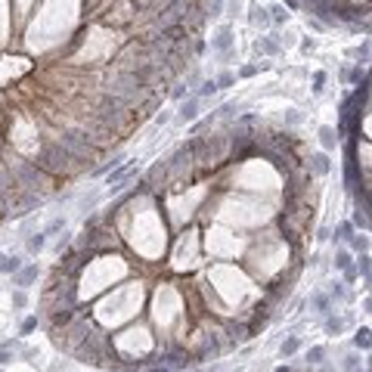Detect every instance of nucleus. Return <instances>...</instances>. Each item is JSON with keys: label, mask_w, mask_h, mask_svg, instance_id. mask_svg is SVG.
Masks as SVG:
<instances>
[{"label": "nucleus", "mask_w": 372, "mask_h": 372, "mask_svg": "<svg viewBox=\"0 0 372 372\" xmlns=\"http://www.w3.org/2000/svg\"><path fill=\"white\" fill-rule=\"evenodd\" d=\"M357 360H360V357H357L353 350L344 353V357H341V369H344V372H353V369H357Z\"/></svg>", "instance_id": "obj_27"}, {"label": "nucleus", "mask_w": 372, "mask_h": 372, "mask_svg": "<svg viewBox=\"0 0 372 372\" xmlns=\"http://www.w3.org/2000/svg\"><path fill=\"white\" fill-rule=\"evenodd\" d=\"M307 162H310V168H307L310 174H320V177L329 174V155H326V152H313Z\"/></svg>", "instance_id": "obj_10"}, {"label": "nucleus", "mask_w": 372, "mask_h": 372, "mask_svg": "<svg viewBox=\"0 0 372 372\" xmlns=\"http://www.w3.org/2000/svg\"><path fill=\"white\" fill-rule=\"evenodd\" d=\"M341 78H344L347 84H353V87H360V84L366 81V65H363V62H357V65L344 68V72H341Z\"/></svg>", "instance_id": "obj_8"}, {"label": "nucleus", "mask_w": 372, "mask_h": 372, "mask_svg": "<svg viewBox=\"0 0 372 372\" xmlns=\"http://www.w3.org/2000/svg\"><path fill=\"white\" fill-rule=\"evenodd\" d=\"M326 353H329V347L326 344H313V347H307V353H304V357H307V363H323L326 360Z\"/></svg>", "instance_id": "obj_16"}, {"label": "nucleus", "mask_w": 372, "mask_h": 372, "mask_svg": "<svg viewBox=\"0 0 372 372\" xmlns=\"http://www.w3.org/2000/svg\"><path fill=\"white\" fill-rule=\"evenodd\" d=\"M214 81H217V90H226V87H233V84H236V75H233V72H220Z\"/></svg>", "instance_id": "obj_26"}, {"label": "nucleus", "mask_w": 372, "mask_h": 372, "mask_svg": "<svg viewBox=\"0 0 372 372\" xmlns=\"http://www.w3.org/2000/svg\"><path fill=\"white\" fill-rule=\"evenodd\" d=\"M211 50L220 56V62H229V59H233V53H236V38H233V25H229V22L220 25L217 34L211 38Z\"/></svg>", "instance_id": "obj_1"}, {"label": "nucleus", "mask_w": 372, "mask_h": 372, "mask_svg": "<svg viewBox=\"0 0 372 372\" xmlns=\"http://www.w3.org/2000/svg\"><path fill=\"white\" fill-rule=\"evenodd\" d=\"M307 301H310V307L320 313V316H329V313H332V298H329V292H313Z\"/></svg>", "instance_id": "obj_5"}, {"label": "nucleus", "mask_w": 372, "mask_h": 372, "mask_svg": "<svg viewBox=\"0 0 372 372\" xmlns=\"http://www.w3.org/2000/svg\"><path fill=\"white\" fill-rule=\"evenodd\" d=\"M47 233H44V229H41V233H31L28 239H25V248H28V255H41L44 252V248H47Z\"/></svg>", "instance_id": "obj_11"}, {"label": "nucleus", "mask_w": 372, "mask_h": 372, "mask_svg": "<svg viewBox=\"0 0 372 372\" xmlns=\"http://www.w3.org/2000/svg\"><path fill=\"white\" fill-rule=\"evenodd\" d=\"M267 13H270V25H286V22H289V10H286V4H270Z\"/></svg>", "instance_id": "obj_14"}, {"label": "nucleus", "mask_w": 372, "mask_h": 372, "mask_svg": "<svg viewBox=\"0 0 372 372\" xmlns=\"http://www.w3.org/2000/svg\"><path fill=\"white\" fill-rule=\"evenodd\" d=\"M22 267H25V261L16 258V255H4V258H0V273H4V276H16Z\"/></svg>", "instance_id": "obj_7"}, {"label": "nucleus", "mask_w": 372, "mask_h": 372, "mask_svg": "<svg viewBox=\"0 0 372 372\" xmlns=\"http://www.w3.org/2000/svg\"><path fill=\"white\" fill-rule=\"evenodd\" d=\"M168 96L177 99V102H183V99L189 96V84H186V81H174V87L168 90Z\"/></svg>", "instance_id": "obj_19"}, {"label": "nucleus", "mask_w": 372, "mask_h": 372, "mask_svg": "<svg viewBox=\"0 0 372 372\" xmlns=\"http://www.w3.org/2000/svg\"><path fill=\"white\" fill-rule=\"evenodd\" d=\"M363 310H366V313H372V295H366V298H363Z\"/></svg>", "instance_id": "obj_37"}, {"label": "nucleus", "mask_w": 372, "mask_h": 372, "mask_svg": "<svg viewBox=\"0 0 372 372\" xmlns=\"http://www.w3.org/2000/svg\"><path fill=\"white\" fill-rule=\"evenodd\" d=\"M38 316H28V320H22V326H19V335H31L34 329H38Z\"/></svg>", "instance_id": "obj_28"}, {"label": "nucleus", "mask_w": 372, "mask_h": 372, "mask_svg": "<svg viewBox=\"0 0 372 372\" xmlns=\"http://www.w3.org/2000/svg\"><path fill=\"white\" fill-rule=\"evenodd\" d=\"M282 4H286V7H292V10H298V7H301V0H282Z\"/></svg>", "instance_id": "obj_39"}, {"label": "nucleus", "mask_w": 372, "mask_h": 372, "mask_svg": "<svg viewBox=\"0 0 372 372\" xmlns=\"http://www.w3.org/2000/svg\"><path fill=\"white\" fill-rule=\"evenodd\" d=\"M252 25H255V28H270V13H267V7H258V10L252 13Z\"/></svg>", "instance_id": "obj_18"}, {"label": "nucleus", "mask_w": 372, "mask_h": 372, "mask_svg": "<svg viewBox=\"0 0 372 372\" xmlns=\"http://www.w3.org/2000/svg\"><path fill=\"white\" fill-rule=\"evenodd\" d=\"M326 292H329V298H332V304H335V301H350V292L344 289V282H332Z\"/></svg>", "instance_id": "obj_17"}, {"label": "nucleus", "mask_w": 372, "mask_h": 372, "mask_svg": "<svg viewBox=\"0 0 372 372\" xmlns=\"http://www.w3.org/2000/svg\"><path fill=\"white\" fill-rule=\"evenodd\" d=\"M353 233H357V226H353L350 220H344V223H338V226H335V239H338V242H347Z\"/></svg>", "instance_id": "obj_22"}, {"label": "nucleus", "mask_w": 372, "mask_h": 372, "mask_svg": "<svg viewBox=\"0 0 372 372\" xmlns=\"http://www.w3.org/2000/svg\"><path fill=\"white\" fill-rule=\"evenodd\" d=\"M10 363H13V350L0 347V366H10Z\"/></svg>", "instance_id": "obj_33"}, {"label": "nucleus", "mask_w": 372, "mask_h": 372, "mask_svg": "<svg viewBox=\"0 0 372 372\" xmlns=\"http://www.w3.org/2000/svg\"><path fill=\"white\" fill-rule=\"evenodd\" d=\"M199 112H202V99H199L196 93H189V96L180 102V109H177V121H180V124L196 121V118H199Z\"/></svg>", "instance_id": "obj_2"}, {"label": "nucleus", "mask_w": 372, "mask_h": 372, "mask_svg": "<svg viewBox=\"0 0 372 372\" xmlns=\"http://www.w3.org/2000/svg\"><path fill=\"white\" fill-rule=\"evenodd\" d=\"M326 81H329V75H326V72H313V87H310L313 96H320V93L326 90Z\"/></svg>", "instance_id": "obj_24"}, {"label": "nucleus", "mask_w": 372, "mask_h": 372, "mask_svg": "<svg viewBox=\"0 0 372 372\" xmlns=\"http://www.w3.org/2000/svg\"><path fill=\"white\" fill-rule=\"evenodd\" d=\"M363 282H366V286H363V289H366V292L372 295V273H366V276H363Z\"/></svg>", "instance_id": "obj_38"}, {"label": "nucleus", "mask_w": 372, "mask_h": 372, "mask_svg": "<svg viewBox=\"0 0 372 372\" xmlns=\"http://www.w3.org/2000/svg\"><path fill=\"white\" fill-rule=\"evenodd\" d=\"M347 248H350L353 255H366L369 248H372V239H369V236H363V233H353V236L347 239Z\"/></svg>", "instance_id": "obj_12"}, {"label": "nucleus", "mask_w": 372, "mask_h": 372, "mask_svg": "<svg viewBox=\"0 0 372 372\" xmlns=\"http://www.w3.org/2000/svg\"><path fill=\"white\" fill-rule=\"evenodd\" d=\"M353 347H357V350H369L372 347V329H357V332H353Z\"/></svg>", "instance_id": "obj_15"}, {"label": "nucleus", "mask_w": 372, "mask_h": 372, "mask_svg": "<svg viewBox=\"0 0 372 372\" xmlns=\"http://www.w3.org/2000/svg\"><path fill=\"white\" fill-rule=\"evenodd\" d=\"M320 146L326 152H332L335 146H338V131H335L332 124H323V128H320Z\"/></svg>", "instance_id": "obj_9"}, {"label": "nucleus", "mask_w": 372, "mask_h": 372, "mask_svg": "<svg viewBox=\"0 0 372 372\" xmlns=\"http://www.w3.org/2000/svg\"><path fill=\"white\" fill-rule=\"evenodd\" d=\"M286 121H289V124H301V121H304V115H301L298 109H289V115H286Z\"/></svg>", "instance_id": "obj_32"}, {"label": "nucleus", "mask_w": 372, "mask_h": 372, "mask_svg": "<svg viewBox=\"0 0 372 372\" xmlns=\"http://www.w3.org/2000/svg\"><path fill=\"white\" fill-rule=\"evenodd\" d=\"M350 323H353V313H341V316H332V313H329L323 326H326V335H329V338H338V335H341Z\"/></svg>", "instance_id": "obj_3"}, {"label": "nucleus", "mask_w": 372, "mask_h": 372, "mask_svg": "<svg viewBox=\"0 0 372 372\" xmlns=\"http://www.w3.org/2000/svg\"><path fill=\"white\" fill-rule=\"evenodd\" d=\"M255 50L264 53V56H279V53H282V44H279L276 38H261V41L255 44Z\"/></svg>", "instance_id": "obj_13"}, {"label": "nucleus", "mask_w": 372, "mask_h": 372, "mask_svg": "<svg viewBox=\"0 0 372 372\" xmlns=\"http://www.w3.org/2000/svg\"><path fill=\"white\" fill-rule=\"evenodd\" d=\"M316 50V41L313 38H304V41H301V53H313Z\"/></svg>", "instance_id": "obj_34"}, {"label": "nucleus", "mask_w": 372, "mask_h": 372, "mask_svg": "<svg viewBox=\"0 0 372 372\" xmlns=\"http://www.w3.org/2000/svg\"><path fill=\"white\" fill-rule=\"evenodd\" d=\"M298 347H301V338H295V335H292V338H286V341H282V347H279V357H282V360H286V357H295V353H298Z\"/></svg>", "instance_id": "obj_20"}, {"label": "nucleus", "mask_w": 372, "mask_h": 372, "mask_svg": "<svg viewBox=\"0 0 372 372\" xmlns=\"http://www.w3.org/2000/svg\"><path fill=\"white\" fill-rule=\"evenodd\" d=\"M357 279H360L357 267H347V270H344V282H357Z\"/></svg>", "instance_id": "obj_35"}, {"label": "nucleus", "mask_w": 372, "mask_h": 372, "mask_svg": "<svg viewBox=\"0 0 372 372\" xmlns=\"http://www.w3.org/2000/svg\"><path fill=\"white\" fill-rule=\"evenodd\" d=\"M211 93H217V81H214V78L202 81V84H199V90H196V96H199V99H205V96H211Z\"/></svg>", "instance_id": "obj_23"}, {"label": "nucleus", "mask_w": 372, "mask_h": 372, "mask_svg": "<svg viewBox=\"0 0 372 372\" xmlns=\"http://www.w3.org/2000/svg\"><path fill=\"white\" fill-rule=\"evenodd\" d=\"M335 270H338V273H344L347 267H353V252H350V248H344V245H338V248H335Z\"/></svg>", "instance_id": "obj_6"}, {"label": "nucleus", "mask_w": 372, "mask_h": 372, "mask_svg": "<svg viewBox=\"0 0 372 372\" xmlns=\"http://www.w3.org/2000/svg\"><path fill=\"white\" fill-rule=\"evenodd\" d=\"M38 276H41V267H38V264H25V267H22L19 273H16V276H13V286L28 289V286H31V282L38 279Z\"/></svg>", "instance_id": "obj_4"}, {"label": "nucleus", "mask_w": 372, "mask_h": 372, "mask_svg": "<svg viewBox=\"0 0 372 372\" xmlns=\"http://www.w3.org/2000/svg\"><path fill=\"white\" fill-rule=\"evenodd\" d=\"M236 109H239V105H236V102H223V105H220V112H217V115H220V118H229V115H233Z\"/></svg>", "instance_id": "obj_31"}, {"label": "nucleus", "mask_w": 372, "mask_h": 372, "mask_svg": "<svg viewBox=\"0 0 372 372\" xmlns=\"http://www.w3.org/2000/svg\"><path fill=\"white\" fill-rule=\"evenodd\" d=\"M168 121H171V115H168V112H162V115L155 118V128H162V124H168Z\"/></svg>", "instance_id": "obj_36"}, {"label": "nucleus", "mask_w": 372, "mask_h": 372, "mask_svg": "<svg viewBox=\"0 0 372 372\" xmlns=\"http://www.w3.org/2000/svg\"><path fill=\"white\" fill-rule=\"evenodd\" d=\"M47 236H56V233H65V217H53L47 226H44Z\"/></svg>", "instance_id": "obj_25"}, {"label": "nucleus", "mask_w": 372, "mask_h": 372, "mask_svg": "<svg viewBox=\"0 0 372 372\" xmlns=\"http://www.w3.org/2000/svg\"><path fill=\"white\" fill-rule=\"evenodd\" d=\"M25 304H28V295H25L22 289H19V292H13V307H16V310H22Z\"/></svg>", "instance_id": "obj_29"}, {"label": "nucleus", "mask_w": 372, "mask_h": 372, "mask_svg": "<svg viewBox=\"0 0 372 372\" xmlns=\"http://www.w3.org/2000/svg\"><path fill=\"white\" fill-rule=\"evenodd\" d=\"M353 267H357L360 279H363L366 273H372V255H369V252H366V255H357V261H353Z\"/></svg>", "instance_id": "obj_21"}, {"label": "nucleus", "mask_w": 372, "mask_h": 372, "mask_svg": "<svg viewBox=\"0 0 372 372\" xmlns=\"http://www.w3.org/2000/svg\"><path fill=\"white\" fill-rule=\"evenodd\" d=\"M258 72H261V65H242L239 68V78H255Z\"/></svg>", "instance_id": "obj_30"}, {"label": "nucleus", "mask_w": 372, "mask_h": 372, "mask_svg": "<svg viewBox=\"0 0 372 372\" xmlns=\"http://www.w3.org/2000/svg\"><path fill=\"white\" fill-rule=\"evenodd\" d=\"M0 258H4V255H0Z\"/></svg>", "instance_id": "obj_40"}]
</instances>
